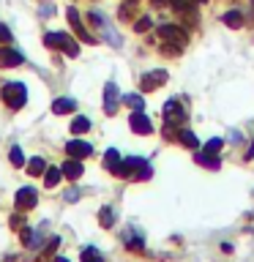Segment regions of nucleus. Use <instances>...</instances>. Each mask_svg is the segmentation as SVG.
Returning a JSON list of instances; mask_svg holds the SVG:
<instances>
[{
	"label": "nucleus",
	"mask_w": 254,
	"mask_h": 262,
	"mask_svg": "<svg viewBox=\"0 0 254 262\" xmlns=\"http://www.w3.org/2000/svg\"><path fill=\"white\" fill-rule=\"evenodd\" d=\"M44 44L47 47H57V49H63L69 57H77L79 55V47H77V41H74L69 33H47L44 36Z\"/></svg>",
	"instance_id": "nucleus-1"
},
{
	"label": "nucleus",
	"mask_w": 254,
	"mask_h": 262,
	"mask_svg": "<svg viewBox=\"0 0 254 262\" xmlns=\"http://www.w3.org/2000/svg\"><path fill=\"white\" fill-rule=\"evenodd\" d=\"M3 101L11 106V110H19V106L28 101V90H25L22 82H8V85H3Z\"/></svg>",
	"instance_id": "nucleus-2"
},
{
	"label": "nucleus",
	"mask_w": 254,
	"mask_h": 262,
	"mask_svg": "<svg viewBox=\"0 0 254 262\" xmlns=\"http://www.w3.org/2000/svg\"><path fill=\"white\" fill-rule=\"evenodd\" d=\"M161 118H164V126L175 128V126H180V123L186 120V110L178 101H167V104H164V110H161Z\"/></svg>",
	"instance_id": "nucleus-3"
},
{
	"label": "nucleus",
	"mask_w": 254,
	"mask_h": 262,
	"mask_svg": "<svg viewBox=\"0 0 254 262\" xmlns=\"http://www.w3.org/2000/svg\"><path fill=\"white\" fill-rule=\"evenodd\" d=\"M164 82H167V71L164 69H156V71H147L142 74V79H139V90H145V93H151V90H159Z\"/></svg>",
	"instance_id": "nucleus-4"
},
{
	"label": "nucleus",
	"mask_w": 254,
	"mask_h": 262,
	"mask_svg": "<svg viewBox=\"0 0 254 262\" xmlns=\"http://www.w3.org/2000/svg\"><path fill=\"white\" fill-rule=\"evenodd\" d=\"M129 126H131V131H134V134H151L153 131V123L147 120V115L142 112V110H134L131 112V118H129Z\"/></svg>",
	"instance_id": "nucleus-5"
},
{
	"label": "nucleus",
	"mask_w": 254,
	"mask_h": 262,
	"mask_svg": "<svg viewBox=\"0 0 254 262\" xmlns=\"http://www.w3.org/2000/svg\"><path fill=\"white\" fill-rule=\"evenodd\" d=\"M159 36L164 38V41H170V44H178V47H183L186 44V30H180L178 25H161L159 28Z\"/></svg>",
	"instance_id": "nucleus-6"
},
{
	"label": "nucleus",
	"mask_w": 254,
	"mask_h": 262,
	"mask_svg": "<svg viewBox=\"0 0 254 262\" xmlns=\"http://www.w3.org/2000/svg\"><path fill=\"white\" fill-rule=\"evenodd\" d=\"M118 101H120L118 85H115V82H107V88H104V112L115 115V112H118Z\"/></svg>",
	"instance_id": "nucleus-7"
},
{
	"label": "nucleus",
	"mask_w": 254,
	"mask_h": 262,
	"mask_svg": "<svg viewBox=\"0 0 254 262\" xmlns=\"http://www.w3.org/2000/svg\"><path fill=\"white\" fill-rule=\"evenodd\" d=\"M90 19H93V25H96V28H101L104 38H107V41H112V47H120V36H118V33H115V30L110 28V25H107V19H104L101 14H98V11H93V14H90Z\"/></svg>",
	"instance_id": "nucleus-8"
},
{
	"label": "nucleus",
	"mask_w": 254,
	"mask_h": 262,
	"mask_svg": "<svg viewBox=\"0 0 254 262\" xmlns=\"http://www.w3.org/2000/svg\"><path fill=\"white\" fill-rule=\"evenodd\" d=\"M22 60H25V57H22L19 49H14V47H3V49H0V66H3V69H14V66H19Z\"/></svg>",
	"instance_id": "nucleus-9"
},
{
	"label": "nucleus",
	"mask_w": 254,
	"mask_h": 262,
	"mask_svg": "<svg viewBox=\"0 0 254 262\" xmlns=\"http://www.w3.org/2000/svg\"><path fill=\"white\" fill-rule=\"evenodd\" d=\"M66 153L74 156V159H85V156L93 153V147H90V142H82V139H71V142L66 145Z\"/></svg>",
	"instance_id": "nucleus-10"
},
{
	"label": "nucleus",
	"mask_w": 254,
	"mask_h": 262,
	"mask_svg": "<svg viewBox=\"0 0 254 262\" xmlns=\"http://www.w3.org/2000/svg\"><path fill=\"white\" fill-rule=\"evenodd\" d=\"M36 202H38V196L33 188H19V191H16V208L19 210H30Z\"/></svg>",
	"instance_id": "nucleus-11"
},
{
	"label": "nucleus",
	"mask_w": 254,
	"mask_h": 262,
	"mask_svg": "<svg viewBox=\"0 0 254 262\" xmlns=\"http://www.w3.org/2000/svg\"><path fill=\"white\" fill-rule=\"evenodd\" d=\"M66 14H69V19H71V25H74V30L79 33V38H82V41H88V44H93V36H90V33H88L85 28H82V22H79V14H77V8H69V11H66Z\"/></svg>",
	"instance_id": "nucleus-12"
},
{
	"label": "nucleus",
	"mask_w": 254,
	"mask_h": 262,
	"mask_svg": "<svg viewBox=\"0 0 254 262\" xmlns=\"http://www.w3.org/2000/svg\"><path fill=\"white\" fill-rule=\"evenodd\" d=\"M74 110H77V101H74V98H57L52 104L55 115H66V112H74Z\"/></svg>",
	"instance_id": "nucleus-13"
},
{
	"label": "nucleus",
	"mask_w": 254,
	"mask_h": 262,
	"mask_svg": "<svg viewBox=\"0 0 254 262\" xmlns=\"http://www.w3.org/2000/svg\"><path fill=\"white\" fill-rule=\"evenodd\" d=\"M60 172H63L69 180H77V178L82 175V164H79V161H66L63 167H60Z\"/></svg>",
	"instance_id": "nucleus-14"
},
{
	"label": "nucleus",
	"mask_w": 254,
	"mask_h": 262,
	"mask_svg": "<svg viewBox=\"0 0 254 262\" xmlns=\"http://www.w3.org/2000/svg\"><path fill=\"white\" fill-rule=\"evenodd\" d=\"M120 161H123V159H120V153L115 150V147H110V150H107V156H104V167L115 172V169L120 167Z\"/></svg>",
	"instance_id": "nucleus-15"
},
{
	"label": "nucleus",
	"mask_w": 254,
	"mask_h": 262,
	"mask_svg": "<svg viewBox=\"0 0 254 262\" xmlns=\"http://www.w3.org/2000/svg\"><path fill=\"white\" fill-rule=\"evenodd\" d=\"M71 131L74 134H85V131H90V120L85 115H77V118L71 120Z\"/></svg>",
	"instance_id": "nucleus-16"
},
{
	"label": "nucleus",
	"mask_w": 254,
	"mask_h": 262,
	"mask_svg": "<svg viewBox=\"0 0 254 262\" xmlns=\"http://www.w3.org/2000/svg\"><path fill=\"white\" fill-rule=\"evenodd\" d=\"M197 164H202V167H210V169H219L221 167V161H219V156H205V153H197Z\"/></svg>",
	"instance_id": "nucleus-17"
},
{
	"label": "nucleus",
	"mask_w": 254,
	"mask_h": 262,
	"mask_svg": "<svg viewBox=\"0 0 254 262\" xmlns=\"http://www.w3.org/2000/svg\"><path fill=\"white\" fill-rule=\"evenodd\" d=\"M221 147H224V139L213 137V139H208V142H205V147H202V150H205V153H210V156H219V150H221Z\"/></svg>",
	"instance_id": "nucleus-18"
},
{
	"label": "nucleus",
	"mask_w": 254,
	"mask_h": 262,
	"mask_svg": "<svg viewBox=\"0 0 254 262\" xmlns=\"http://www.w3.org/2000/svg\"><path fill=\"white\" fill-rule=\"evenodd\" d=\"M224 25H227V28H241V25H243L241 11H227L224 14Z\"/></svg>",
	"instance_id": "nucleus-19"
},
{
	"label": "nucleus",
	"mask_w": 254,
	"mask_h": 262,
	"mask_svg": "<svg viewBox=\"0 0 254 262\" xmlns=\"http://www.w3.org/2000/svg\"><path fill=\"white\" fill-rule=\"evenodd\" d=\"M123 104L134 106V110H145V101H142V96H137V93H129V96H123Z\"/></svg>",
	"instance_id": "nucleus-20"
},
{
	"label": "nucleus",
	"mask_w": 254,
	"mask_h": 262,
	"mask_svg": "<svg viewBox=\"0 0 254 262\" xmlns=\"http://www.w3.org/2000/svg\"><path fill=\"white\" fill-rule=\"evenodd\" d=\"M82 262H104V257L93 249V246H88V249L82 251Z\"/></svg>",
	"instance_id": "nucleus-21"
},
{
	"label": "nucleus",
	"mask_w": 254,
	"mask_h": 262,
	"mask_svg": "<svg viewBox=\"0 0 254 262\" xmlns=\"http://www.w3.org/2000/svg\"><path fill=\"white\" fill-rule=\"evenodd\" d=\"M60 175H63V172L60 169H47V178H44V186L47 188H52V186H57V180H60Z\"/></svg>",
	"instance_id": "nucleus-22"
},
{
	"label": "nucleus",
	"mask_w": 254,
	"mask_h": 262,
	"mask_svg": "<svg viewBox=\"0 0 254 262\" xmlns=\"http://www.w3.org/2000/svg\"><path fill=\"white\" fill-rule=\"evenodd\" d=\"M180 142H183V145H188V147H200V139H197L194 137V131H183V134H180Z\"/></svg>",
	"instance_id": "nucleus-23"
},
{
	"label": "nucleus",
	"mask_w": 254,
	"mask_h": 262,
	"mask_svg": "<svg viewBox=\"0 0 254 262\" xmlns=\"http://www.w3.org/2000/svg\"><path fill=\"white\" fill-rule=\"evenodd\" d=\"M11 164H14V167H22V164H25V153H22L19 145L11 147Z\"/></svg>",
	"instance_id": "nucleus-24"
},
{
	"label": "nucleus",
	"mask_w": 254,
	"mask_h": 262,
	"mask_svg": "<svg viewBox=\"0 0 254 262\" xmlns=\"http://www.w3.org/2000/svg\"><path fill=\"white\" fill-rule=\"evenodd\" d=\"M44 169H47V167H44V159H33V161L28 164V172H30V175H41Z\"/></svg>",
	"instance_id": "nucleus-25"
},
{
	"label": "nucleus",
	"mask_w": 254,
	"mask_h": 262,
	"mask_svg": "<svg viewBox=\"0 0 254 262\" xmlns=\"http://www.w3.org/2000/svg\"><path fill=\"white\" fill-rule=\"evenodd\" d=\"M112 216H115L112 208H104V210H101V227H112V221H115Z\"/></svg>",
	"instance_id": "nucleus-26"
},
{
	"label": "nucleus",
	"mask_w": 254,
	"mask_h": 262,
	"mask_svg": "<svg viewBox=\"0 0 254 262\" xmlns=\"http://www.w3.org/2000/svg\"><path fill=\"white\" fill-rule=\"evenodd\" d=\"M0 41H6V44H11V30H8L6 25H0Z\"/></svg>",
	"instance_id": "nucleus-27"
},
{
	"label": "nucleus",
	"mask_w": 254,
	"mask_h": 262,
	"mask_svg": "<svg viewBox=\"0 0 254 262\" xmlns=\"http://www.w3.org/2000/svg\"><path fill=\"white\" fill-rule=\"evenodd\" d=\"M134 28H137V30H139V33H145V30H147V28H151V19H147V16H142V19H139V22H137V25H134Z\"/></svg>",
	"instance_id": "nucleus-28"
},
{
	"label": "nucleus",
	"mask_w": 254,
	"mask_h": 262,
	"mask_svg": "<svg viewBox=\"0 0 254 262\" xmlns=\"http://www.w3.org/2000/svg\"><path fill=\"white\" fill-rule=\"evenodd\" d=\"M66 200H69V202H77V200H79V191H77V188H71V191L66 194Z\"/></svg>",
	"instance_id": "nucleus-29"
},
{
	"label": "nucleus",
	"mask_w": 254,
	"mask_h": 262,
	"mask_svg": "<svg viewBox=\"0 0 254 262\" xmlns=\"http://www.w3.org/2000/svg\"><path fill=\"white\" fill-rule=\"evenodd\" d=\"M55 262H69V259H66V257H57V259H55Z\"/></svg>",
	"instance_id": "nucleus-30"
},
{
	"label": "nucleus",
	"mask_w": 254,
	"mask_h": 262,
	"mask_svg": "<svg viewBox=\"0 0 254 262\" xmlns=\"http://www.w3.org/2000/svg\"><path fill=\"white\" fill-rule=\"evenodd\" d=\"M197 3H205V0H197Z\"/></svg>",
	"instance_id": "nucleus-31"
}]
</instances>
